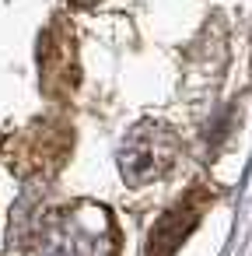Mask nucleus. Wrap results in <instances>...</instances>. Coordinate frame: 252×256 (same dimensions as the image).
<instances>
[{
	"label": "nucleus",
	"mask_w": 252,
	"mask_h": 256,
	"mask_svg": "<svg viewBox=\"0 0 252 256\" xmlns=\"http://www.w3.org/2000/svg\"><path fill=\"white\" fill-rule=\"evenodd\" d=\"M25 256H119L116 218L95 200L49 207L32 224Z\"/></svg>",
	"instance_id": "1"
},
{
	"label": "nucleus",
	"mask_w": 252,
	"mask_h": 256,
	"mask_svg": "<svg viewBox=\"0 0 252 256\" xmlns=\"http://www.w3.org/2000/svg\"><path fill=\"white\" fill-rule=\"evenodd\" d=\"M179 151H182V137L168 123L140 120L123 137V144L116 151V162H119V172H123L126 186H147V182L165 179L175 168Z\"/></svg>",
	"instance_id": "2"
},
{
	"label": "nucleus",
	"mask_w": 252,
	"mask_h": 256,
	"mask_svg": "<svg viewBox=\"0 0 252 256\" xmlns=\"http://www.w3.org/2000/svg\"><path fill=\"white\" fill-rule=\"evenodd\" d=\"M207 207H210V193L207 190H189L175 207H168L158 218V224L151 228V238H147L144 256H175V249L200 224V218H203Z\"/></svg>",
	"instance_id": "3"
},
{
	"label": "nucleus",
	"mask_w": 252,
	"mask_h": 256,
	"mask_svg": "<svg viewBox=\"0 0 252 256\" xmlns=\"http://www.w3.org/2000/svg\"><path fill=\"white\" fill-rule=\"evenodd\" d=\"M39 70H42V84H46L49 95H70L74 92V84H77V50H74L70 25L56 22L46 32Z\"/></svg>",
	"instance_id": "4"
},
{
	"label": "nucleus",
	"mask_w": 252,
	"mask_h": 256,
	"mask_svg": "<svg viewBox=\"0 0 252 256\" xmlns=\"http://www.w3.org/2000/svg\"><path fill=\"white\" fill-rule=\"evenodd\" d=\"M67 4H74V8H95V4H102V0H67Z\"/></svg>",
	"instance_id": "5"
}]
</instances>
